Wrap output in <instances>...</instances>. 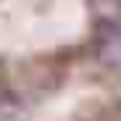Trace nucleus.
<instances>
[{"label": "nucleus", "mask_w": 121, "mask_h": 121, "mask_svg": "<svg viewBox=\"0 0 121 121\" xmlns=\"http://www.w3.org/2000/svg\"><path fill=\"white\" fill-rule=\"evenodd\" d=\"M97 52L107 66H118L121 69V28L118 24H104V35L97 42Z\"/></svg>", "instance_id": "f257e3e1"}, {"label": "nucleus", "mask_w": 121, "mask_h": 121, "mask_svg": "<svg viewBox=\"0 0 121 121\" xmlns=\"http://www.w3.org/2000/svg\"><path fill=\"white\" fill-rule=\"evenodd\" d=\"M90 7L100 14L104 24H121V0H90Z\"/></svg>", "instance_id": "f03ea898"}]
</instances>
